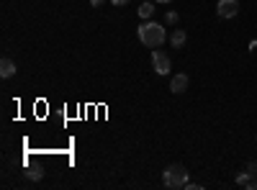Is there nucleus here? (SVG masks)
Returning a JSON list of instances; mask_svg holds the SVG:
<instances>
[{
    "mask_svg": "<svg viewBox=\"0 0 257 190\" xmlns=\"http://www.w3.org/2000/svg\"><path fill=\"white\" fill-rule=\"evenodd\" d=\"M170 90L178 93V95H180V93H185V90H188V75H183V72H180V75H175L173 80H170Z\"/></svg>",
    "mask_w": 257,
    "mask_h": 190,
    "instance_id": "39448f33",
    "label": "nucleus"
},
{
    "mask_svg": "<svg viewBox=\"0 0 257 190\" xmlns=\"http://www.w3.org/2000/svg\"><path fill=\"white\" fill-rule=\"evenodd\" d=\"M254 139H257V136H254Z\"/></svg>",
    "mask_w": 257,
    "mask_h": 190,
    "instance_id": "dca6fc26",
    "label": "nucleus"
},
{
    "mask_svg": "<svg viewBox=\"0 0 257 190\" xmlns=\"http://www.w3.org/2000/svg\"><path fill=\"white\" fill-rule=\"evenodd\" d=\"M103 3H105V0H90V6H93V8H100Z\"/></svg>",
    "mask_w": 257,
    "mask_h": 190,
    "instance_id": "ddd939ff",
    "label": "nucleus"
},
{
    "mask_svg": "<svg viewBox=\"0 0 257 190\" xmlns=\"http://www.w3.org/2000/svg\"><path fill=\"white\" fill-rule=\"evenodd\" d=\"M26 175H29L31 180H41V175H44V172H41V170H39V167H36V170H29Z\"/></svg>",
    "mask_w": 257,
    "mask_h": 190,
    "instance_id": "9b49d317",
    "label": "nucleus"
},
{
    "mask_svg": "<svg viewBox=\"0 0 257 190\" xmlns=\"http://www.w3.org/2000/svg\"><path fill=\"white\" fill-rule=\"evenodd\" d=\"M16 75V62H11V59H3L0 62V77H13Z\"/></svg>",
    "mask_w": 257,
    "mask_h": 190,
    "instance_id": "0eeeda50",
    "label": "nucleus"
},
{
    "mask_svg": "<svg viewBox=\"0 0 257 190\" xmlns=\"http://www.w3.org/2000/svg\"><path fill=\"white\" fill-rule=\"evenodd\" d=\"M111 3H113V6H126L128 0H111Z\"/></svg>",
    "mask_w": 257,
    "mask_h": 190,
    "instance_id": "4468645a",
    "label": "nucleus"
},
{
    "mask_svg": "<svg viewBox=\"0 0 257 190\" xmlns=\"http://www.w3.org/2000/svg\"><path fill=\"white\" fill-rule=\"evenodd\" d=\"M152 67H155V72H157V75H167L173 65H170V57H167L165 52L155 49V52H152Z\"/></svg>",
    "mask_w": 257,
    "mask_h": 190,
    "instance_id": "7ed1b4c3",
    "label": "nucleus"
},
{
    "mask_svg": "<svg viewBox=\"0 0 257 190\" xmlns=\"http://www.w3.org/2000/svg\"><path fill=\"white\" fill-rule=\"evenodd\" d=\"M155 3H173V0H155Z\"/></svg>",
    "mask_w": 257,
    "mask_h": 190,
    "instance_id": "2eb2a0df",
    "label": "nucleus"
},
{
    "mask_svg": "<svg viewBox=\"0 0 257 190\" xmlns=\"http://www.w3.org/2000/svg\"><path fill=\"white\" fill-rule=\"evenodd\" d=\"M188 182V170L183 164H167L165 167V172H162V185L170 187V190H180L185 187Z\"/></svg>",
    "mask_w": 257,
    "mask_h": 190,
    "instance_id": "f03ea898",
    "label": "nucleus"
},
{
    "mask_svg": "<svg viewBox=\"0 0 257 190\" xmlns=\"http://www.w3.org/2000/svg\"><path fill=\"white\" fill-rule=\"evenodd\" d=\"M216 13H219V18H234L239 13V0H219Z\"/></svg>",
    "mask_w": 257,
    "mask_h": 190,
    "instance_id": "20e7f679",
    "label": "nucleus"
},
{
    "mask_svg": "<svg viewBox=\"0 0 257 190\" xmlns=\"http://www.w3.org/2000/svg\"><path fill=\"white\" fill-rule=\"evenodd\" d=\"M137 36H139V41L144 47L160 49L165 44V39H167V31H165V26L157 24V21H144V24L137 29Z\"/></svg>",
    "mask_w": 257,
    "mask_h": 190,
    "instance_id": "f257e3e1",
    "label": "nucleus"
},
{
    "mask_svg": "<svg viewBox=\"0 0 257 190\" xmlns=\"http://www.w3.org/2000/svg\"><path fill=\"white\" fill-rule=\"evenodd\" d=\"M165 21H167L170 26H173V24H178V13H175V11H170V13L165 16Z\"/></svg>",
    "mask_w": 257,
    "mask_h": 190,
    "instance_id": "9d476101",
    "label": "nucleus"
},
{
    "mask_svg": "<svg viewBox=\"0 0 257 190\" xmlns=\"http://www.w3.org/2000/svg\"><path fill=\"white\" fill-rule=\"evenodd\" d=\"M152 16H155V0H149V3H142V6H139V18L149 21Z\"/></svg>",
    "mask_w": 257,
    "mask_h": 190,
    "instance_id": "1a4fd4ad",
    "label": "nucleus"
},
{
    "mask_svg": "<svg viewBox=\"0 0 257 190\" xmlns=\"http://www.w3.org/2000/svg\"><path fill=\"white\" fill-rule=\"evenodd\" d=\"M185 41H188V34H185L183 29H175L173 34H170V44H173L175 49H183Z\"/></svg>",
    "mask_w": 257,
    "mask_h": 190,
    "instance_id": "423d86ee",
    "label": "nucleus"
},
{
    "mask_svg": "<svg viewBox=\"0 0 257 190\" xmlns=\"http://www.w3.org/2000/svg\"><path fill=\"white\" fill-rule=\"evenodd\" d=\"M247 172H249L252 177H257V162H249V164H247Z\"/></svg>",
    "mask_w": 257,
    "mask_h": 190,
    "instance_id": "f8f14e48",
    "label": "nucleus"
},
{
    "mask_svg": "<svg viewBox=\"0 0 257 190\" xmlns=\"http://www.w3.org/2000/svg\"><path fill=\"white\" fill-rule=\"evenodd\" d=\"M237 182H239L242 187H249V190H257V177H252L249 172H242V175L237 177Z\"/></svg>",
    "mask_w": 257,
    "mask_h": 190,
    "instance_id": "6e6552de",
    "label": "nucleus"
}]
</instances>
